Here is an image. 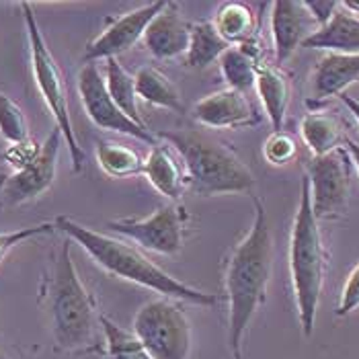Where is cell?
Returning a JSON list of instances; mask_svg holds the SVG:
<instances>
[{"mask_svg": "<svg viewBox=\"0 0 359 359\" xmlns=\"http://www.w3.org/2000/svg\"><path fill=\"white\" fill-rule=\"evenodd\" d=\"M359 308V263L353 267V271L345 279L341 300L337 306V316H347Z\"/></svg>", "mask_w": 359, "mask_h": 359, "instance_id": "4dcf8cb0", "label": "cell"}, {"mask_svg": "<svg viewBox=\"0 0 359 359\" xmlns=\"http://www.w3.org/2000/svg\"><path fill=\"white\" fill-rule=\"evenodd\" d=\"M252 197L255 218L247 236L234 245L224 265L228 306V345L232 358L243 359V341L259 308L265 304L273 271V232L265 203Z\"/></svg>", "mask_w": 359, "mask_h": 359, "instance_id": "6da1fadb", "label": "cell"}, {"mask_svg": "<svg viewBox=\"0 0 359 359\" xmlns=\"http://www.w3.org/2000/svg\"><path fill=\"white\" fill-rule=\"evenodd\" d=\"M327 269H329V250L323 238L320 224L312 212L310 185L304 175L300 185V201L290 236V273H292V287H294L298 318L304 337H312L314 332Z\"/></svg>", "mask_w": 359, "mask_h": 359, "instance_id": "5b68a950", "label": "cell"}, {"mask_svg": "<svg viewBox=\"0 0 359 359\" xmlns=\"http://www.w3.org/2000/svg\"><path fill=\"white\" fill-rule=\"evenodd\" d=\"M134 334L154 359H189L191 323L177 300L156 298L134 316Z\"/></svg>", "mask_w": 359, "mask_h": 359, "instance_id": "52a82bcc", "label": "cell"}, {"mask_svg": "<svg viewBox=\"0 0 359 359\" xmlns=\"http://www.w3.org/2000/svg\"><path fill=\"white\" fill-rule=\"evenodd\" d=\"M191 25L181 17L179 4L166 2L165 8L144 31V46L156 60H172L187 54Z\"/></svg>", "mask_w": 359, "mask_h": 359, "instance_id": "9a60e30c", "label": "cell"}, {"mask_svg": "<svg viewBox=\"0 0 359 359\" xmlns=\"http://www.w3.org/2000/svg\"><path fill=\"white\" fill-rule=\"evenodd\" d=\"M263 156L273 166L290 165L298 156V144L287 132H273L263 144Z\"/></svg>", "mask_w": 359, "mask_h": 359, "instance_id": "f1b7e54d", "label": "cell"}, {"mask_svg": "<svg viewBox=\"0 0 359 359\" xmlns=\"http://www.w3.org/2000/svg\"><path fill=\"white\" fill-rule=\"evenodd\" d=\"M156 138L165 140L179 154L189 177V187L197 195L212 197L252 191V170L216 136L203 130H163Z\"/></svg>", "mask_w": 359, "mask_h": 359, "instance_id": "277c9868", "label": "cell"}, {"mask_svg": "<svg viewBox=\"0 0 359 359\" xmlns=\"http://www.w3.org/2000/svg\"><path fill=\"white\" fill-rule=\"evenodd\" d=\"M306 11L310 13V17L314 19L316 27L320 29L331 21L334 11L339 8V2H329V0H312V2H304Z\"/></svg>", "mask_w": 359, "mask_h": 359, "instance_id": "1f68e13d", "label": "cell"}, {"mask_svg": "<svg viewBox=\"0 0 359 359\" xmlns=\"http://www.w3.org/2000/svg\"><path fill=\"white\" fill-rule=\"evenodd\" d=\"M339 99L343 101V105H345L347 109L353 113V117L358 119V123H359V99H355V97H351V95H347V93L339 95Z\"/></svg>", "mask_w": 359, "mask_h": 359, "instance_id": "836d02e7", "label": "cell"}, {"mask_svg": "<svg viewBox=\"0 0 359 359\" xmlns=\"http://www.w3.org/2000/svg\"><path fill=\"white\" fill-rule=\"evenodd\" d=\"M300 134L314 156H325L332 150L341 148L347 138L343 134L341 121L331 113H323V111L306 113L300 123Z\"/></svg>", "mask_w": 359, "mask_h": 359, "instance_id": "44dd1931", "label": "cell"}, {"mask_svg": "<svg viewBox=\"0 0 359 359\" xmlns=\"http://www.w3.org/2000/svg\"><path fill=\"white\" fill-rule=\"evenodd\" d=\"M21 11H23V19H25V29H27V41H29V55H31V70H33V79L39 88V95L46 103V107L50 109L52 117L55 121V130L62 134V140L68 146L70 152V161H72V170L81 172L84 168V150L79 144L74 126H72V117H70V105H68V88L64 74L55 62L54 54L50 52L43 33L37 25L33 6L29 2H21Z\"/></svg>", "mask_w": 359, "mask_h": 359, "instance_id": "8992f818", "label": "cell"}, {"mask_svg": "<svg viewBox=\"0 0 359 359\" xmlns=\"http://www.w3.org/2000/svg\"><path fill=\"white\" fill-rule=\"evenodd\" d=\"M0 359H11V358H6V355H2V353H0Z\"/></svg>", "mask_w": 359, "mask_h": 359, "instance_id": "d590c367", "label": "cell"}, {"mask_svg": "<svg viewBox=\"0 0 359 359\" xmlns=\"http://www.w3.org/2000/svg\"><path fill=\"white\" fill-rule=\"evenodd\" d=\"M165 0L148 2L144 6H138V8L113 19L109 27L103 29L101 35L95 37L84 48L83 64H97V60H111L123 52H130L144 37L146 27L165 8Z\"/></svg>", "mask_w": 359, "mask_h": 359, "instance_id": "7c38bea8", "label": "cell"}, {"mask_svg": "<svg viewBox=\"0 0 359 359\" xmlns=\"http://www.w3.org/2000/svg\"><path fill=\"white\" fill-rule=\"evenodd\" d=\"M54 224L55 230H60L66 238L76 243L101 269H105L111 276L132 281L150 292L161 294L163 298H170L177 302L181 300V302H191L208 308H214L220 302L216 294L197 290L194 285L166 273L163 267L152 263L142 250L128 245L126 241L86 228L68 216L55 218Z\"/></svg>", "mask_w": 359, "mask_h": 359, "instance_id": "3957f363", "label": "cell"}, {"mask_svg": "<svg viewBox=\"0 0 359 359\" xmlns=\"http://www.w3.org/2000/svg\"><path fill=\"white\" fill-rule=\"evenodd\" d=\"M99 323H101V331L105 334L107 359H154L144 349L134 331H126L105 314H101Z\"/></svg>", "mask_w": 359, "mask_h": 359, "instance_id": "4316f807", "label": "cell"}, {"mask_svg": "<svg viewBox=\"0 0 359 359\" xmlns=\"http://www.w3.org/2000/svg\"><path fill=\"white\" fill-rule=\"evenodd\" d=\"M255 88L263 103V109L273 126V132H283L290 101H292V81L287 72L277 64L263 62L257 70Z\"/></svg>", "mask_w": 359, "mask_h": 359, "instance_id": "ac0fdd59", "label": "cell"}, {"mask_svg": "<svg viewBox=\"0 0 359 359\" xmlns=\"http://www.w3.org/2000/svg\"><path fill=\"white\" fill-rule=\"evenodd\" d=\"M70 247L72 241L64 238L52 252L50 271L41 283V300L55 347L68 353H84L99 343L101 312L74 267Z\"/></svg>", "mask_w": 359, "mask_h": 359, "instance_id": "7a4b0ae2", "label": "cell"}, {"mask_svg": "<svg viewBox=\"0 0 359 359\" xmlns=\"http://www.w3.org/2000/svg\"><path fill=\"white\" fill-rule=\"evenodd\" d=\"M351 156L345 146L325 156H312L306 168L310 203L316 220H337L347 210L351 187Z\"/></svg>", "mask_w": 359, "mask_h": 359, "instance_id": "ba28073f", "label": "cell"}, {"mask_svg": "<svg viewBox=\"0 0 359 359\" xmlns=\"http://www.w3.org/2000/svg\"><path fill=\"white\" fill-rule=\"evenodd\" d=\"M95 158H97V165L101 166V170L113 179L134 177L144 168V161L134 148L107 142V140H97Z\"/></svg>", "mask_w": 359, "mask_h": 359, "instance_id": "d4e9b609", "label": "cell"}, {"mask_svg": "<svg viewBox=\"0 0 359 359\" xmlns=\"http://www.w3.org/2000/svg\"><path fill=\"white\" fill-rule=\"evenodd\" d=\"M212 23L228 46H243L257 39V17L245 2H224Z\"/></svg>", "mask_w": 359, "mask_h": 359, "instance_id": "7402d4cb", "label": "cell"}, {"mask_svg": "<svg viewBox=\"0 0 359 359\" xmlns=\"http://www.w3.org/2000/svg\"><path fill=\"white\" fill-rule=\"evenodd\" d=\"M359 83V54H327L310 76L312 99L327 101Z\"/></svg>", "mask_w": 359, "mask_h": 359, "instance_id": "e0dca14e", "label": "cell"}, {"mask_svg": "<svg viewBox=\"0 0 359 359\" xmlns=\"http://www.w3.org/2000/svg\"><path fill=\"white\" fill-rule=\"evenodd\" d=\"M134 83H136L138 99L154 105V107L183 113L181 93L163 70H158L154 66H144L136 72Z\"/></svg>", "mask_w": 359, "mask_h": 359, "instance_id": "603a6c76", "label": "cell"}, {"mask_svg": "<svg viewBox=\"0 0 359 359\" xmlns=\"http://www.w3.org/2000/svg\"><path fill=\"white\" fill-rule=\"evenodd\" d=\"M54 232L55 224H52V222H43V224H37V226L19 228V230H13V232H2L0 234V263L4 261V257L15 249L17 245H23L27 241L39 238V236H48V234H54Z\"/></svg>", "mask_w": 359, "mask_h": 359, "instance_id": "f546056e", "label": "cell"}, {"mask_svg": "<svg viewBox=\"0 0 359 359\" xmlns=\"http://www.w3.org/2000/svg\"><path fill=\"white\" fill-rule=\"evenodd\" d=\"M230 46L220 37L212 21H201L191 25V37H189V48L183 64L194 70H203L218 62L224 52Z\"/></svg>", "mask_w": 359, "mask_h": 359, "instance_id": "cb8c5ba5", "label": "cell"}, {"mask_svg": "<svg viewBox=\"0 0 359 359\" xmlns=\"http://www.w3.org/2000/svg\"><path fill=\"white\" fill-rule=\"evenodd\" d=\"M60 144L62 134L57 130H52L33 163L15 168L13 172L0 175V210H11L29 203L41 197L54 185Z\"/></svg>", "mask_w": 359, "mask_h": 359, "instance_id": "8fae6325", "label": "cell"}, {"mask_svg": "<svg viewBox=\"0 0 359 359\" xmlns=\"http://www.w3.org/2000/svg\"><path fill=\"white\" fill-rule=\"evenodd\" d=\"M343 146H345V150L349 152V156H351V163H353V166L358 168V172H359V144L358 142H353L351 138H345Z\"/></svg>", "mask_w": 359, "mask_h": 359, "instance_id": "d6a6232c", "label": "cell"}, {"mask_svg": "<svg viewBox=\"0 0 359 359\" xmlns=\"http://www.w3.org/2000/svg\"><path fill=\"white\" fill-rule=\"evenodd\" d=\"M316 23L300 0H277L271 4V35L276 62L281 66L316 31Z\"/></svg>", "mask_w": 359, "mask_h": 359, "instance_id": "5bb4252c", "label": "cell"}, {"mask_svg": "<svg viewBox=\"0 0 359 359\" xmlns=\"http://www.w3.org/2000/svg\"><path fill=\"white\" fill-rule=\"evenodd\" d=\"M261 50L257 39L243 46H230L220 57V70L228 88L238 93H249L257 83V70L261 66Z\"/></svg>", "mask_w": 359, "mask_h": 359, "instance_id": "ffe728a7", "label": "cell"}, {"mask_svg": "<svg viewBox=\"0 0 359 359\" xmlns=\"http://www.w3.org/2000/svg\"><path fill=\"white\" fill-rule=\"evenodd\" d=\"M304 48L329 54H359V17L345 11L339 2L331 21L316 29L304 41Z\"/></svg>", "mask_w": 359, "mask_h": 359, "instance_id": "d6986e66", "label": "cell"}, {"mask_svg": "<svg viewBox=\"0 0 359 359\" xmlns=\"http://www.w3.org/2000/svg\"><path fill=\"white\" fill-rule=\"evenodd\" d=\"M144 177L150 185L168 199H179L189 189V177L183 161L168 144L152 146L150 154L144 161Z\"/></svg>", "mask_w": 359, "mask_h": 359, "instance_id": "2e32d148", "label": "cell"}, {"mask_svg": "<svg viewBox=\"0 0 359 359\" xmlns=\"http://www.w3.org/2000/svg\"><path fill=\"white\" fill-rule=\"evenodd\" d=\"M189 214L181 203H166L148 218H121L107 222V228L134 241L138 247L158 255H179L185 245Z\"/></svg>", "mask_w": 359, "mask_h": 359, "instance_id": "9c48e42d", "label": "cell"}, {"mask_svg": "<svg viewBox=\"0 0 359 359\" xmlns=\"http://www.w3.org/2000/svg\"><path fill=\"white\" fill-rule=\"evenodd\" d=\"M194 117L203 128L214 130L252 128L261 121L249 95L232 88H222L199 99L194 105Z\"/></svg>", "mask_w": 359, "mask_h": 359, "instance_id": "4fadbf2b", "label": "cell"}, {"mask_svg": "<svg viewBox=\"0 0 359 359\" xmlns=\"http://www.w3.org/2000/svg\"><path fill=\"white\" fill-rule=\"evenodd\" d=\"M341 6L345 8V11H349L351 15H359V2H353V0H345V2H341Z\"/></svg>", "mask_w": 359, "mask_h": 359, "instance_id": "e575fe53", "label": "cell"}, {"mask_svg": "<svg viewBox=\"0 0 359 359\" xmlns=\"http://www.w3.org/2000/svg\"><path fill=\"white\" fill-rule=\"evenodd\" d=\"M105 84H107V90H109L111 99L115 101V105L123 111L132 121H136L140 126H146L138 111V95H136L134 76L119 64L117 57L107 60V76H105Z\"/></svg>", "mask_w": 359, "mask_h": 359, "instance_id": "484cf974", "label": "cell"}, {"mask_svg": "<svg viewBox=\"0 0 359 359\" xmlns=\"http://www.w3.org/2000/svg\"><path fill=\"white\" fill-rule=\"evenodd\" d=\"M0 136L11 146L29 140V123L25 113L4 93H0Z\"/></svg>", "mask_w": 359, "mask_h": 359, "instance_id": "83f0119b", "label": "cell"}, {"mask_svg": "<svg viewBox=\"0 0 359 359\" xmlns=\"http://www.w3.org/2000/svg\"><path fill=\"white\" fill-rule=\"evenodd\" d=\"M79 95H81V103L88 119L97 128L136 138L150 146L158 144V138L148 130V126H140L136 121H132L115 105V101L111 99L109 90H107L105 76L101 74L97 64H83L79 72Z\"/></svg>", "mask_w": 359, "mask_h": 359, "instance_id": "30bf717a", "label": "cell"}]
</instances>
